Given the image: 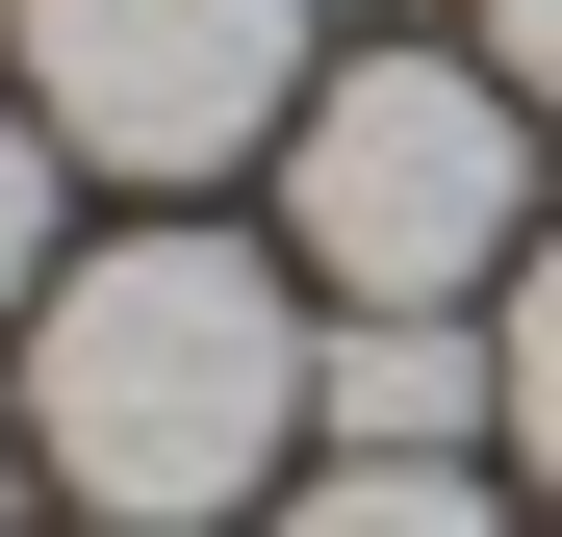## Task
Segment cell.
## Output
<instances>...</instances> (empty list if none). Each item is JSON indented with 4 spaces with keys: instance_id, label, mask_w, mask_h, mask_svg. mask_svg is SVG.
Instances as JSON below:
<instances>
[{
    "instance_id": "6da1fadb",
    "label": "cell",
    "mask_w": 562,
    "mask_h": 537,
    "mask_svg": "<svg viewBox=\"0 0 562 537\" xmlns=\"http://www.w3.org/2000/svg\"><path fill=\"white\" fill-rule=\"evenodd\" d=\"M26 461L103 512V537H205L256 461H307V307H281V256L179 231V205L103 231L26 307Z\"/></svg>"
},
{
    "instance_id": "7a4b0ae2",
    "label": "cell",
    "mask_w": 562,
    "mask_h": 537,
    "mask_svg": "<svg viewBox=\"0 0 562 537\" xmlns=\"http://www.w3.org/2000/svg\"><path fill=\"white\" fill-rule=\"evenodd\" d=\"M281 256L333 307H486L537 256V154L486 52H333L307 128H281Z\"/></svg>"
},
{
    "instance_id": "3957f363",
    "label": "cell",
    "mask_w": 562,
    "mask_h": 537,
    "mask_svg": "<svg viewBox=\"0 0 562 537\" xmlns=\"http://www.w3.org/2000/svg\"><path fill=\"white\" fill-rule=\"evenodd\" d=\"M0 52H26V103L52 154H103V179H231L307 128V0H0Z\"/></svg>"
},
{
    "instance_id": "277c9868",
    "label": "cell",
    "mask_w": 562,
    "mask_h": 537,
    "mask_svg": "<svg viewBox=\"0 0 562 537\" xmlns=\"http://www.w3.org/2000/svg\"><path fill=\"white\" fill-rule=\"evenodd\" d=\"M307 435H333V461H486L512 384H486L460 307H333V333H307Z\"/></svg>"
},
{
    "instance_id": "5b68a950",
    "label": "cell",
    "mask_w": 562,
    "mask_h": 537,
    "mask_svg": "<svg viewBox=\"0 0 562 537\" xmlns=\"http://www.w3.org/2000/svg\"><path fill=\"white\" fill-rule=\"evenodd\" d=\"M486 384H512V461L562 486V231H537L512 282H486Z\"/></svg>"
},
{
    "instance_id": "8992f818",
    "label": "cell",
    "mask_w": 562,
    "mask_h": 537,
    "mask_svg": "<svg viewBox=\"0 0 562 537\" xmlns=\"http://www.w3.org/2000/svg\"><path fill=\"white\" fill-rule=\"evenodd\" d=\"M281 537H486V486H460V461H307Z\"/></svg>"
},
{
    "instance_id": "52a82bcc",
    "label": "cell",
    "mask_w": 562,
    "mask_h": 537,
    "mask_svg": "<svg viewBox=\"0 0 562 537\" xmlns=\"http://www.w3.org/2000/svg\"><path fill=\"white\" fill-rule=\"evenodd\" d=\"M52 282H77V231H52V103L0 77V333H26Z\"/></svg>"
},
{
    "instance_id": "ba28073f",
    "label": "cell",
    "mask_w": 562,
    "mask_h": 537,
    "mask_svg": "<svg viewBox=\"0 0 562 537\" xmlns=\"http://www.w3.org/2000/svg\"><path fill=\"white\" fill-rule=\"evenodd\" d=\"M486 77H512V103H562V0H486Z\"/></svg>"
}]
</instances>
